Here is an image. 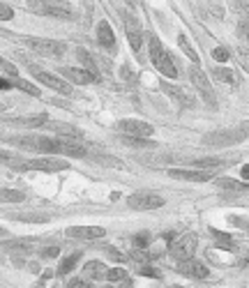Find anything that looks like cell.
<instances>
[{
  "label": "cell",
  "mask_w": 249,
  "mask_h": 288,
  "mask_svg": "<svg viewBox=\"0 0 249 288\" xmlns=\"http://www.w3.org/2000/svg\"><path fill=\"white\" fill-rule=\"evenodd\" d=\"M49 127L60 136V138H81L83 131L79 127H72L67 122H49Z\"/></svg>",
  "instance_id": "cell-17"
},
{
  "label": "cell",
  "mask_w": 249,
  "mask_h": 288,
  "mask_svg": "<svg viewBox=\"0 0 249 288\" xmlns=\"http://www.w3.org/2000/svg\"><path fill=\"white\" fill-rule=\"evenodd\" d=\"M228 164L226 159H217V157H206V159H194V169H201V171H215L219 166Z\"/></svg>",
  "instance_id": "cell-23"
},
{
  "label": "cell",
  "mask_w": 249,
  "mask_h": 288,
  "mask_svg": "<svg viewBox=\"0 0 249 288\" xmlns=\"http://www.w3.org/2000/svg\"><path fill=\"white\" fill-rule=\"evenodd\" d=\"M14 125H23V127H44V125H49V115H46V113L28 115V118L14 120Z\"/></svg>",
  "instance_id": "cell-19"
},
{
  "label": "cell",
  "mask_w": 249,
  "mask_h": 288,
  "mask_svg": "<svg viewBox=\"0 0 249 288\" xmlns=\"http://www.w3.org/2000/svg\"><path fill=\"white\" fill-rule=\"evenodd\" d=\"M168 175L175 180H190V182H208L212 175V171H201V169H168Z\"/></svg>",
  "instance_id": "cell-11"
},
{
  "label": "cell",
  "mask_w": 249,
  "mask_h": 288,
  "mask_svg": "<svg viewBox=\"0 0 249 288\" xmlns=\"http://www.w3.org/2000/svg\"><path fill=\"white\" fill-rule=\"evenodd\" d=\"M23 44L28 49H33L35 53L42 55H63L65 53V42H55V39H44V37H23Z\"/></svg>",
  "instance_id": "cell-4"
},
{
  "label": "cell",
  "mask_w": 249,
  "mask_h": 288,
  "mask_svg": "<svg viewBox=\"0 0 249 288\" xmlns=\"http://www.w3.org/2000/svg\"><path fill=\"white\" fill-rule=\"evenodd\" d=\"M55 155H65V157H86V148L74 138H53Z\"/></svg>",
  "instance_id": "cell-12"
},
{
  "label": "cell",
  "mask_w": 249,
  "mask_h": 288,
  "mask_svg": "<svg viewBox=\"0 0 249 288\" xmlns=\"http://www.w3.org/2000/svg\"><path fill=\"white\" fill-rule=\"evenodd\" d=\"M118 129L122 131L125 136H134V138H148V136H152V125H150V122L134 120V118L120 120V122H118Z\"/></svg>",
  "instance_id": "cell-7"
},
{
  "label": "cell",
  "mask_w": 249,
  "mask_h": 288,
  "mask_svg": "<svg viewBox=\"0 0 249 288\" xmlns=\"http://www.w3.org/2000/svg\"><path fill=\"white\" fill-rule=\"evenodd\" d=\"M67 235L74 240H99L106 235V231L102 226H70Z\"/></svg>",
  "instance_id": "cell-13"
},
{
  "label": "cell",
  "mask_w": 249,
  "mask_h": 288,
  "mask_svg": "<svg viewBox=\"0 0 249 288\" xmlns=\"http://www.w3.org/2000/svg\"><path fill=\"white\" fill-rule=\"evenodd\" d=\"M148 242H150V235H148V233H141V235H136V238H134V247H136V249H146Z\"/></svg>",
  "instance_id": "cell-35"
},
{
  "label": "cell",
  "mask_w": 249,
  "mask_h": 288,
  "mask_svg": "<svg viewBox=\"0 0 249 288\" xmlns=\"http://www.w3.org/2000/svg\"><path fill=\"white\" fill-rule=\"evenodd\" d=\"M97 44L106 51H115V35L108 26V21H99L97 23Z\"/></svg>",
  "instance_id": "cell-16"
},
{
  "label": "cell",
  "mask_w": 249,
  "mask_h": 288,
  "mask_svg": "<svg viewBox=\"0 0 249 288\" xmlns=\"http://www.w3.org/2000/svg\"><path fill=\"white\" fill-rule=\"evenodd\" d=\"M14 88H19V90H23V93H28V95H33V97H39V88H35L33 83L26 81V79H17Z\"/></svg>",
  "instance_id": "cell-29"
},
{
  "label": "cell",
  "mask_w": 249,
  "mask_h": 288,
  "mask_svg": "<svg viewBox=\"0 0 249 288\" xmlns=\"http://www.w3.org/2000/svg\"><path fill=\"white\" fill-rule=\"evenodd\" d=\"M106 254L111 256V258H115V261H127V256H125V254H120L118 249H106Z\"/></svg>",
  "instance_id": "cell-44"
},
{
  "label": "cell",
  "mask_w": 249,
  "mask_h": 288,
  "mask_svg": "<svg viewBox=\"0 0 249 288\" xmlns=\"http://www.w3.org/2000/svg\"><path fill=\"white\" fill-rule=\"evenodd\" d=\"M178 46L180 49H182V53L187 55V58L192 60V62H194V65H199V53H196L194 51V46H192V42L187 37H184V35H180L178 37Z\"/></svg>",
  "instance_id": "cell-24"
},
{
  "label": "cell",
  "mask_w": 249,
  "mask_h": 288,
  "mask_svg": "<svg viewBox=\"0 0 249 288\" xmlns=\"http://www.w3.org/2000/svg\"><path fill=\"white\" fill-rule=\"evenodd\" d=\"M42 256H44V258H55V256H60V249H58V247H44Z\"/></svg>",
  "instance_id": "cell-41"
},
{
  "label": "cell",
  "mask_w": 249,
  "mask_h": 288,
  "mask_svg": "<svg viewBox=\"0 0 249 288\" xmlns=\"http://www.w3.org/2000/svg\"><path fill=\"white\" fill-rule=\"evenodd\" d=\"M141 274H143V277H155V279H159V277H162V272H159V270H155V267H141Z\"/></svg>",
  "instance_id": "cell-42"
},
{
  "label": "cell",
  "mask_w": 249,
  "mask_h": 288,
  "mask_svg": "<svg viewBox=\"0 0 249 288\" xmlns=\"http://www.w3.org/2000/svg\"><path fill=\"white\" fill-rule=\"evenodd\" d=\"M12 17H14V12H12V7H7L5 3H3V5H0V19H3V21H10Z\"/></svg>",
  "instance_id": "cell-40"
},
{
  "label": "cell",
  "mask_w": 249,
  "mask_h": 288,
  "mask_svg": "<svg viewBox=\"0 0 249 288\" xmlns=\"http://www.w3.org/2000/svg\"><path fill=\"white\" fill-rule=\"evenodd\" d=\"M244 5H247V7H249V0H244Z\"/></svg>",
  "instance_id": "cell-50"
},
{
  "label": "cell",
  "mask_w": 249,
  "mask_h": 288,
  "mask_svg": "<svg viewBox=\"0 0 249 288\" xmlns=\"http://www.w3.org/2000/svg\"><path fill=\"white\" fill-rule=\"evenodd\" d=\"M67 288H90V286H88V281H83V279H70Z\"/></svg>",
  "instance_id": "cell-43"
},
{
  "label": "cell",
  "mask_w": 249,
  "mask_h": 288,
  "mask_svg": "<svg viewBox=\"0 0 249 288\" xmlns=\"http://www.w3.org/2000/svg\"><path fill=\"white\" fill-rule=\"evenodd\" d=\"M132 258H134V261H139V263H143V261H148V258H152V251H146V249H136L134 254H132Z\"/></svg>",
  "instance_id": "cell-38"
},
{
  "label": "cell",
  "mask_w": 249,
  "mask_h": 288,
  "mask_svg": "<svg viewBox=\"0 0 249 288\" xmlns=\"http://www.w3.org/2000/svg\"><path fill=\"white\" fill-rule=\"evenodd\" d=\"M240 127H242V131L249 136V122H242V125H240Z\"/></svg>",
  "instance_id": "cell-48"
},
{
  "label": "cell",
  "mask_w": 249,
  "mask_h": 288,
  "mask_svg": "<svg viewBox=\"0 0 249 288\" xmlns=\"http://www.w3.org/2000/svg\"><path fill=\"white\" fill-rule=\"evenodd\" d=\"M0 67H3V77H5V74H10V77H17V67L12 65V62H7L5 58L0 60Z\"/></svg>",
  "instance_id": "cell-36"
},
{
  "label": "cell",
  "mask_w": 249,
  "mask_h": 288,
  "mask_svg": "<svg viewBox=\"0 0 249 288\" xmlns=\"http://www.w3.org/2000/svg\"><path fill=\"white\" fill-rule=\"evenodd\" d=\"M180 274H184V277H192V279H206L208 277V267L203 265V263L194 261V258H190V261H182L178 265Z\"/></svg>",
  "instance_id": "cell-15"
},
{
  "label": "cell",
  "mask_w": 249,
  "mask_h": 288,
  "mask_svg": "<svg viewBox=\"0 0 249 288\" xmlns=\"http://www.w3.org/2000/svg\"><path fill=\"white\" fill-rule=\"evenodd\" d=\"M127 39H130V44H132V49L134 51L141 49V33H127Z\"/></svg>",
  "instance_id": "cell-37"
},
{
  "label": "cell",
  "mask_w": 249,
  "mask_h": 288,
  "mask_svg": "<svg viewBox=\"0 0 249 288\" xmlns=\"http://www.w3.org/2000/svg\"><path fill=\"white\" fill-rule=\"evenodd\" d=\"M106 279L108 281H113V283L125 281V279H127V270H122V267H113V270H108Z\"/></svg>",
  "instance_id": "cell-31"
},
{
  "label": "cell",
  "mask_w": 249,
  "mask_h": 288,
  "mask_svg": "<svg viewBox=\"0 0 249 288\" xmlns=\"http://www.w3.org/2000/svg\"><path fill=\"white\" fill-rule=\"evenodd\" d=\"M196 245H199V238H196L194 233H184L182 238H178L173 245H171V256L178 258L180 263L190 261L192 256H194V251H196Z\"/></svg>",
  "instance_id": "cell-6"
},
{
  "label": "cell",
  "mask_w": 249,
  "mask_h": 288,
  "mask_svg": "<svg viewBox=\"0 0 249 288\" xmlns=\"http://www.w3.org/2000/svg\"><path fill=\"white\" fill-rule=\"evenodd\" d=\"M10 141L19 148L30 150V153L55 155V143H53V138H49V136H12Z\"/></svg>",
  "instance_id": "cell-2"
},
{
  "label": "cell",
  "mask_w": 249,
  "mask_h": 288,
  "mask_svg": "<svg viewBox=\"0 0 249 288\" xmlns=\"http://www.w3.org/2000/svg\"><path fill=\"white\" fill-rule=\"evenodd\" d=\"M240 178H244V180L249 178V164H244L242 169H240Z\"/></svg>",
  "instance_id": "cell-46"
},
{
  "label": "cell",
  "mask_w": 249,
  "mask_h": 288,
  "mask_svg": "<svg viewBox=\"0 0 249 288\" xmlns=\"http://www.w3.org/2000/svg\"><path fill=\"white\" fill-rule=\"evenodd\" d=\"M238 62H240V67L249 74V51L247 49H238Z\"/></svg>",
  "instance_id": "cell-33"
},
{
  "label": "cell",
  "mask_w": 249,
  "mask_h": 288,
  "mask_svg": "<svg viewBox=\"0 0 249 288\" xmlns=\"http://www.w3.org/2000/svg\"><path fill=\"white\" fill-rule=\"evenodd\" d=\"M79 258H81V251H74V254H70V256H65L63 258V263H60V274H67V272H72L74 270V265L79 263Z\"/></svg>",
  "instance_id": "cell-26"
},
{
  "label": "cell",
  "mask_w": 249,
  "mask_h": 288,
  "mask_svg": "<svg viewBox=\"0 0 249 288\" xmlns=\"http://www.w3.org/2000/svg\"><path fill=\"white\" fill-rule=\"evenodd\" d=\"M12 88H14V83H12V81H7L5 77L0 79V90H3V93H5V90H12Z\"/></svg>",
  "instance_id": "cell-45"
},
{
  "label": "cell",
  "mask_w": 249,
  "mask_h": 288,
  "mask_svg": "<svg viewBox=\"0 0 249 288\" xmlns=\"http://www.w3.org/2000/svg\"><path fill=\"white\" fill-rule=\"evenodd\" d=\"M83 272H86V277H90V279H106L108 267L99 261H88L86 267H83Z\"/></svg>",
  "instance_id": "cell-18"
},
{
  "label": "cell",
  "mask_w": 249,
  "mask_h": 288,
  "mask_svg": "<svg viewBox=\"0 0 249 288\" xmlns=\"http://www.w3.org/2000/svg\"><path fill=\"white\" fill-rule=\"evenodd\" d=\"M0 196H3V203H23L26 201V194L19 189H3Z\"/></svg>",
  "instance_id": "cell-28"
},
{
  "label": "cell",
  "mask_w": 249,
  "mask_h": 288,
  "mask_svg": "<svg viewBox=\"0 0 249 288\" xmlns=\"http://www.w3.org/2000/svg\"><path fill=\"white\" fill-rule=\"evenodd\" d=\"M247 134L242 131V127H235V129H219V131H210V134L203 136V143L206 146H215V148H224V146H235V143L244 141Z\"/></svg>",
  "instance_id": "cell-3"
},
{
  "label": "cell",
  "mask_w": 249,
  "mask_h": 288,
  "mask_svg": "<svg viewBox=\"0 0 249 288\" xmlns=\"http://www.w3.org/2000/svg\"><path fill=\"white\" fill-rule=\"evenodd\" d=\"M76 55H79V60L83 62V67H86L88 71H92V74H97V77H99V71H97V60L92 58V55L88 53V51L79 49V51H76Z\"/></svg>",
  "instance_id": "cell-25"
},
{
  "label": "cell",
  "mask_w": 249,
  "mask_h": 288,
  "mask_svg": "<svg viewBox=\"0 0 249 288\" xmlns=\"http://www.w3.org/2000/svg\"><path fill=\"white\" fill-rule=\"evenodd\" d=\"M164 93H166V95H171V97H173L175 102L180 104V106H194V102H192V97H190V95H184L178 86H164Z\"/></svg>",
  "instance_id": "cell-21"
},
{
  "label": "cell",
  "mask_w": 249,
  "mask_h": 288,
  "mask_svg": "<svg viewBox=\"0 0 249 288\" xmlns=\"http://www.w3.org/2000/svg\"><path fill=\"white\" fill-rule=\"evenodd\" d=\"M215 77L219 79V81H226V83H231V86H235V77H233V71L228 69H224V67H215Z\"/></svg>",
  "instance_id": "cell-30"
},
{
  "label": "cell",
  "mask_w": 249,
  "mask_h": 288,
  "mask_svg": "<svg viewBox=\"0 0 249 288\" xmlns=\"http://www.w3.org/2000/svg\"><path fill=\"white\" fill-rule=\"evenodd\" d=\"M238 30H240V37L249 39V17H247V19H240V23H238Z\"/></svg>",
  "instance_id": "cell-39"
},
{
  "label": "cell",
  "mask_w": 249,
  "mask_h": 288,
  "mask_svg": "<svg viewBox=\"0 0 249 288\" xmlns=\"http://www.w3.org/2000/svg\"><path fill=\"white\" fill-rule=\"evenodd\" d=\"M190 79H192V83L196 86V90L203 95V99H206L210 106H215V93H212L210 81H208L206 74H203L199 67H192V69H190Z\"/></svg>",
  "instance_id": "cell-10"
},
{
  "label": "cell",
  "mask_w": 249,
  "mask_h": 288,
  "mask_svg": "<svg viewBox=\"0 0 249 288\" xmlns=\"http://www.w3.org/2000/svg\"><path fill=\"white\" fill-rule=\"evenodd\" d=\"M33 10H35V14H44V17L74 19V12H72V7L60 5V3H37Z\"/></svg>",
  "instance_id": "cell-9"
},
{
  "label": "cell",
  "mask_w": 249,
  "mask_h": 288,
  "mask_svg": "<svg viewBox=\"0 0 249 288\" xmlns=\"http://www.w3.org/2000/svg\"><path fill=\"white\" fill-rule=\"evenodd\" d=\"M12 169L17 171H46V173H58V171H67L70 164L60 162V159H30V162H14V159H5Z\"/></svg>",
  "instance_id": "cell-1"
},
{
  "label": "cell",
  "mask_w": 249,
  "mask_h": 288,
  "mask_svg": "<svg viewBox=\"0 0 249 288\" xmlns=\"http://www.w3.org/2000/svg\"><path fill=\"white\" fill-rule=\"evenodd\" d=\"M127 205L132 210H157L164 205V198L159 194H152V191H134L127 198Z\"/></svg>",
  "instance_id": "cell-5"
},
{
  "label": "cell",
  "mask_w": 249,
  "mask_h": 288,
  "mask_svg": "<svg viewBox=\"0 0 249 288\" xmlns=\"http://www.w3.org/2000/svg\"><path fill=\"white\" fill-rule=\"evenodd\" d=\"M122 288H134V283H132L130 279H125V281H122Z\"/></svg>",
  "instance_id": "cell-47"
},
{
  "label": "cell",
  "mask_w": 249,
  "mask_h": 288,
  "mask_svg": "<svg viewBox=\"0 0 249 288\" xmlns=\"http://www.w3.org/2000/svg\"><path fill=\"white\" fill-rule=\"evenodd\" d=\"M63 74L70 79L72 83H79V86H86V83H92V81H99L97 74L88 71L86 67H63Z\"/></svg>",
  "instance_id": "cell-14"
},
{
  "label": "cell",
  "mask_w": 249,
  "mask_h": 288,
  "mask_svg": "<svg viewBox=\"0 0 249 288\" xmlns=\"http://www.w3.org/2000/svg\"><path fill=\"white\" fill-rule=\"evenodd\" d=\"M212 58H215L217 62H226V60L231 58V53H228V51L224 49V46H217V49L212 51Z\"/></svg>",
  "instance_id": "cell-34"
},
{
  "label": "cell",
  "mask_w": 249,
  "mask_h": 288,
  "mask_svg": "<svg viewBox=\"0 0 249 288\" xmlns=\"http://www.w3.org/2000/svg\"><path fill=\"white\" fill-rule=\"evenodd\" d=\"M125 3H127V5H132V7H136V3H139V0H125Z\"/></svg>",
  "instance_id": "cell-49"
},
{
  "label": "cell",
  "mask_w": 249,
  "mask_h": 288,
  "mask_svg": "<svg viewBox=\"0 0 249 288\" xmlns=\"http://www.w3.org/2000/svg\"><path fill=\"white\" fill-rule=\"evenodd\" d=\"M122 21H125V26H127V33H141V26H139V21H136V19H132L127 12H122Z\"/></svg>",
  "instance_id": "cell-32"
},
{
  "label": "cell",
  "mask_w": 249,
  "mask_h": 288,
  "mask_svg": "<svg viewBox=\"0 0 249 288\" xmlns=\"http://www.w3.org/2000/svg\"><path fill=\"white\" fill-rule=\"evenodd\" d=\"M155 67H157V69L162 71L164 77H168V79H175V77H178V69H175V62H173V58H171V53L164 55V58L159 60Z\"/></svg>",
  "instance_id": "cell-20"
},
{
  "label": "cell",
  "mask_w": 249,
  "mask_h": 288,
  "mask_svg": "<svg viewBox=\"0 0 249 288\" xmlns=\"http://www.w3.org/2000/svg\"><path fill=\"white\" fill-rule=\"evenodd\" d=\"M33 77L37 79L42 86H49L51 90H55V93L72 95V86H70V83L63 81V79L55 77V74H51V71H42V69H35V67H33Z\"/></svg>",
  "instance_id": "cell-8"
},
{
  "label": "cell",
  "mask_w": 249,
  "mask_h": 288,
  "mask_svg": "<svg viewBox=\"0 0 249 288\" xmlns=\"http://www.w3.org/2000/svg\"><path fill=\"white\" fill-rule=\"evenodd\" d=\"M148 44H150V58H152V65H157L159 60H162L164 55H166V49H164L162 42H159V37H155V35H150Z\"/></svg>",
  "instance_id": "cell-22"
},
{
  "label": "cell",
  "mask_w": 249,
  "mask_h": 288,
  "mask_svg": "<svg viewBox=\"0 0 249 288\" xmlns=\"http://www.w3.org/2000/svg\"><path fill=\"white\" fill-rule=\"evenodd\" d=\"M212 238H215V245L219 247V249H233V247H235V242H233V238H231L228 233L212 231Z\"/></svg>",
  "instance_id": "cell-27"
}]
</instances>
